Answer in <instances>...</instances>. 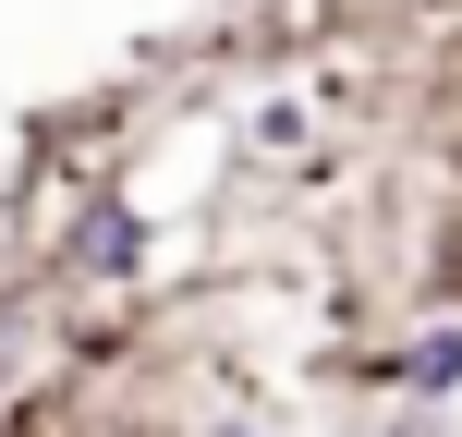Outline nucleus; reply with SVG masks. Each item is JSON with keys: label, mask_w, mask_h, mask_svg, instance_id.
I'll return each instance as SVG.
<instances>
[{"label": "nucleus", "mask_w": 462, "mask_h": 437, "mask_svg": "<svg viewBox=\"0 0 462 437\" xmlns=\"http://www.w3.org/2000/svg\"><path fill=\"white\" fill-rule=\"evenodd\" d=\"M146 255H159V219L122 195V170H97V183L73 195L61 219H49L37 268L61 279V292H122V279H146Z\"/></svg>", "instance_id": "obj_1"}, {"label": "nucleus", "mask_w": 462, "mask_h": 437, "mask_svg": "<svg viewBox=\"0 0 462 437\" xmlns=\"http://www.w3.org/2000/svg\"><path fill=\"white\" fill-rule=\"evenodd\" d=\"M365 389H390V401H462V316L414 328V341H390V352L365 365Z\"/></svg>", "instance_id": "obj_2"}, {"label": "nucleus", "mask_w": 462, "mask_h": 437, "mask_svg": "<svg viewBox=\"0 0 462 437\" xmlns=\"http://www.w3.org/2000/svg\"><path fill=\"white\" fill-rule=\"evenodd\" d=\"M37 389H49V341H37V316H24V304L0 292V425H13Z\"/></svg>", "instance_id": "obj_3"}, {"label": "nucleus", "mask_w": 462, "mask_h": 437, "mask_svg": "<svg viewBox=\"0 0 462 437\" xmlns=\"http://www.w3.org/2000/svg\"><path fill=\"white\" fill-rule=\"evenodd\" d=\"M353 437H462V425H450V401H390V414H365Z\"/></svg>", "instance_id": "obj_4"}, {"label": "nucleus", "mask_w": 462, "mask_h": 437, "mask_svg": "<svg viewBox=\"0 0 462 437\" xmlns=\"http://www.w3.org/2000/svg\"><path fill=\"white\" fill-rule=\"evenodd\" d=\"M244 146H255V159H268V146H304V110H280V97H268V110L244 122Z\"/></svg>", "instance_id": "obj_5"}, {"label": "nucleus", "mask_w": 462, "mask_h": 437, "mask_svg": "<svg viewBox=\"0 0 462 437\" xmlns=\"http://www.w3.org/2000/svg\"><path fill=\"white\" fill-rule=\"evenodd\" d=\"M231 437H244V425H231Z\"/></svg>", "instance_id": "obj_6"}]
</instances>
